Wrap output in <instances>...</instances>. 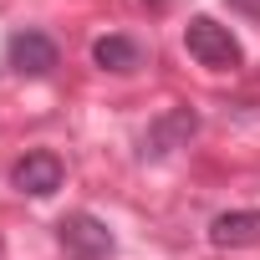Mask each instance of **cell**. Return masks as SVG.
Listing matches in <instances>:
<instances>
[{
	"instance_id": "1",
	"label": "cell",
	"mask_w": 260,
	"mask_h": 260,
	"mask_svg": "<svg viewBox=\"0 0 260 260\" xmlns=\"http://www.w3.org/2000/svg\"><path fill=\"white\" fill-rule=\"evenodd\" d=\"M184 51L209 67V72H235L240 67V41L230 36V26H219L214 16H194L184 26Z\"/></svg>"
},
{
	"instance_id": "2",
	"label": "cell",
	"mask_w": 260,
	"mask_h": 260,
	"mask_svg": "<svg viewBox=\"0 0 260 260\" xmlns=\"http://www.w3.org/2000/svg\"><path fill=\"white\" fill-rule=\"evenodd\" d=\"M56 240H61V250H67L72 260H112V230H107L97 214H87V209L67 214V219L56 224Z\"/></svg>"
},
{
	"instance_id": "3",
	"label": "cell",
	"mask_w": 260,
	"mask_h": 260,
	"mask_svg": "<svg viewBox=\"0 0 260 260\" xmlns=\"http://www.w3.org/2000/svg\"><path fill=\"white\" fill-rule=\"evenodd\" d=\"M61 179H67V169H61V158L56 153H26L16 169H11V184L21 189V194H31V199H46V194H56L61 189Z\"/></svg>"
},
{
	"instance_id": "4",
	"label": "cell",
	"mask_w": 260,
	"mask_h": 260,
	"mask_svg": "<svg viewBox=\"0 0 260 260\" xmlns=\"http://www.w3.org/2000/svg\"><path fill=\"white\" fill-rule=\"evenodd\" d=\"M209 245H219V250H250V245H260V209H230V214H214Z\"/></svg>"
},
{
	"instance_id": "5",
	"label": "cell",
	"mask_w": 260,
	"mask_h": 260,
	"mask_svg": "<svg viewBox=\"0 0 260 260\" xmlns=\"http://www.w3.org/2000/svg\"><path fill=\"white\" fill-rule=\"evenodd\" d=\"M11 67H16L21 77H46V72L56 67V46H51V36H41V31H21V36H11Z\"/></svg>"
},
{
	"instance_id": "6",
	"label": "cell",
	"mask_w": 260,
	"mask_h": 260,
	"mask_svg": "<svg viewBox=\"0 0 260 260\" xmlns=\"http://www.w3.org/2000/svg\"><path fill=\"white\" fill-rule=\"evenodd\" d=\"M194 127H199V117H194L189 107L164 112V117L153 122V133L143 138V153H153V158H158V153H174L179 143H189V138H194Z\"/></svg>"
},
{
	"instance_id": "7",
	"label": "cell",
	"mask_w": 260,
	"mask_h": 260,
	"mask_svg": "<svg viewBox=\"0 0 260 260\" xmlns=\"http://www.w3.org/2000/svg\"><path fill=\"white\" fill-rule=\"evenodd\" d=\"M92 61H97L102 72H133V67H138V46L127 41V36H102V41L92 46Z\"/></svg>"
},
{
	"instance_id": "8",
	"label": "cell",
	"mask_w": 260,
	"mask_h": 260,
	"mask_svg": "<svg viewBox=\"0 0 260 260\" xmlns=\"http://www.w3.org/2000/svg\"><path fill=\"white\" fill-rule=\"evenodd\" d=\"M230 6H240V11H250V16H260V0H230Z\"/></svg>"
}]
</instances>
